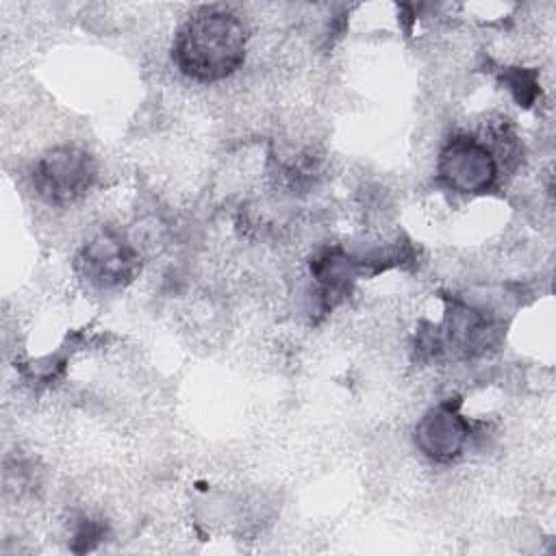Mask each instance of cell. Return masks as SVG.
<instances>
[{
  "label": "cell",
  "mask_w": 556,
  "mask_h": 556,
  "mask_svg": "<svg viewBox=\"0 0 556 556\" xmlns=\"http://www.w3.org/2000/svg\"><path fill=\"white\" fill-rule=\"evenodd\" d=\"M248 48L243 20L222 7L195 11L174 39V61L178 70L198 83H217L235 74Z\"/></svg>",
  "instance_id": "cell-1"
},
{
  "label": "cell",
  "mask_w": 556,
  "mask_h": 556,
  "mask_svg": "<svg viewBox=\"0 0 556 556\" xmlns=\"http://www.w3.org/2000/svg\"><path fill=\"white\" fill-rule=\"evenodd\" d=\"M437 172L450 189L467 195H480L495 187L500 161L486 139L454 135L439 152Z\"/></svg>",
  "instance_id": "cell-2"
},
{
  "label": "cell",
  "mask_w": 556,
  "mask_h": 556,
  "mask_svg": "<svg viewBox=\"0 0 556 556\" xmlns=\"http://www.w3.org/2000/svg\"><path fill=\"white\" fill-rule=\"evenodd\" d=\"M96 180V161L76 146L48 150L35 165L33 182L37 193L52 204H67L83 198Z\"/></svg>",
  "instance_id": "cell-3"
},
{
  "label": "cell",
  "mask_w": 556,
  "mask_h": 556,
  "mask_svg": "<svg viewBox=\"0 0 556 556\" xmlns=\"http://www.w3.org/2000/svg\"><path fill=\"white\" fill-rule=\"evenodd\" d=\"M78 267L93 287L119 289L137 276L141 261L137 250L122 235L102 230L85 243L78 256Z\"/></svg>",
  "instance_id": "cell-4"
},
{
  "label": "cell",
  "mask_w": 556,
  "mask_h": 556,
  "mask_svg": "<svg viewBox=\"0 0 556 556\" xmlns=\"http://www.w3.org/2000/svg\"><path fill=\"white\" fill-rule=\"evenodd\" d=\"M469 437V421L452 402L432 406L415 424V445L434 463H450L458 458L467 447Z\"/></svg>",
  "instance_id": "cell-5"
},
{
  "label": "cell",
  "mask_w": 556,
  "mask_h": 556,
  "mask_svg": "<svg viewBox=\"0 0 556 556\" xmlns=\"http://www.w3.org/2000/svg\"><path fill=\"white\" fill-rule=\"evenodd\" d=\"M493 337L491 319L476 306L454 304L445 317V343L450 350L473 356L486 350Z\"/></svg>",
  "instance_id": "cell-6"
}]
</instances>
